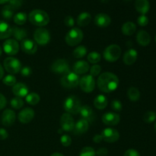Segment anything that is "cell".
Listing matches in <instances>:
<instances>
[{"label":"cell","mask_w":156,"mask_h":156,"mask_svg":"<svg viewBox=\"0 0 156 156\" xmlns=\"http://www.w3.org/2000/svg\"><path fill=\"white\" fill-rule=\"evenodd\" d=\"M101 134L104 141L109 143H115L120 138V134L118 131L113 128H106L102 131Z\"/></svg>","instance_id":"obj_13"},{"label":"cell","mask_w":156,"mask_h":156,"mask_svg":"<svg viewBox=\"0 0 156 156\" xmlns=\"http://www.w3.org/2000/svg\"><path fill=\"white\" fill-rule=\"evenodd\" d=\"M111 108L114 111H120L122 110V108H123V105H122L121 101L118 100H114L111 103Z\"/></svg>","instance_id":"obj_45"},{"label":"cell","mask_w":156,"mask_h":156,"mask_svg":"<svg viewBox=\"0 0 156 156\" xmlns=\"http://www.w3.org/2000/svg\"><path fill=\"white\" fill-rule=\"evenodd\" d=\"M137 57H138V53L134 49H129L127 51L125 52L123 55V60L126 65L131 66L136 61Z\"/></svg>","instance_id":"obj_21"},{"label":"cell","mask_w":156,"mask_h":156,"mask_svg":"<svg viewBox=\"0 0 156 156\" xmlns=\"http://www.w3.org/2000/svg\"><path fill=\"white\" fill-rule=\"evenodd\" d=\"M22 2L23 0H9V4L8 5L15 11V9H18L21 7V5H22Z\"/></svg>","instance_id":"obj_42"},{"label":"cell","mask_w":156,"mask_h":156,"mask_svg":"<svg viewBox=\"0 0 156 156\" xmlns=\"http://www.w3.org/2000/svg\"><path fill=\"white\" fill-rule=\"evenodd\" d=\"M8 136H9V134L7 131L3 128H0V140H5L8 138Z\"/></svg>","instance_id":"obj_51"},{"label":"cell","mask_w":156,"mask_h":156,"mask_svg":"<svg viewBox=\"0 0 156 156\" xmlns=\"http://www.w3.org/2000/svg\"><path fill=\"white\" fill-rule=\"evenodd\" d=\"M14 10L9 5H5L2 10V15L6 20H10L13 17Z\"/></svg>","instance_id":"obj_35"},{"label":"cell","mask_w":156,"mask_h":156,"mask_svg":"<svg viewBox=\"0 0 156 156\" xmlns=\"http://www.w3.org/2000/svg\"><path fill=\"white\" fill-rule=\"evenodd\" d=\"M3 50L9 56L16 55L19 51V44L14 39H9L3 44Z\"/></svg>","instance_id":"obj_12"},{"label":"cell","mask_w":156,"mask_h":156,"mask_svg":"<svg viewBox=\"0 0 156 156\" xmlns=\"http://www.w3.org/2000/svg\"><path fill=\"white\" fill-rule=\"evenodd\" d=\"M79 85L84 92L91 93L95 88V80L91 75H86L79 79Z\"/></svg>","instance_id":"obj_9"},{"label":"cell","mask_w":156,"mask_h":156,"mask_svg":"<svg viewBox=\"0 0 156 156\" xmlns=\"http://www.w3.org/2000/svg\"><path fill=\"white\" fill-rule=\"evenodd\" d=\"M136 41L140 45L146 47L149 45L151 42V37L148 32L146 30H141L137 33L136 35Z\"/></svg>","instance_id":"obj_24"},{"label":"cell","mask_w":156,"mask_h":156,"mask_svg":"<svg viewBox=\"0 0 156 156\" xmlns=\"http://www.w3.org/2000/svg\"><path fill=\"white\" fill-rule=\"evenodd\" d=\"M60 142L62 146H66V147H68L72 143L71 137L68 135H62L60 138Z\"/></svg>","instance_id":"obj_43"},{"label":"cell","mask_w":156,"mask_h":156,"mask_svg":"<svg viewBox=\"0 0 156 156\" xmlns=\"http://www.w3.org/2000/svg\"><path fill=\"white\" fill-rule=\"evenodd\" d=\"M40 100H41V98H40L39 94H37V93L32 92L26 96V101L30 105H37L40 102Z\"/></svg>","instance_id":"obj_32"},{"label":"cell","mask_w":156,"mask_h":156,"mask_svg":"<svg viewBox=\"0 0 156 156\" xmlns=\"http://www.w3.org/2000/svg\"><path fill=\"white\" fill-rule=\"evenodd\" d=\"M155 42H156V35H155Z\"/></svg>","instance_id":"obj_58"},{"label":"cell","mask_w":156,"mask_h":156,"mask_svg":"<svg viewBox=\"0 0 156 156\" xmlns=\"http://www.w3.org/2000/svg\"><path fill=\"white\" fill-rule=\"evenodd\" d=\"M108 100L107 97L103 94H99L94 98V105L97 109L104 110L108 106Z\"/></svg>","instance_id":"obj_27"},{"label":"cell","mask_w":156,"mask_h":156,"mask_svg":"<svg viewBox=\"0 0 156 156\" xmlns=\"http://www.w3.org/2000/svg\"><path fill=\"white\" fill-rule=\"evenodd\" d=\"M10 105L14 109L19 110L24 106V101L21 98L15 97L10 101Z\"/></svg>","instance_id":"obj_36"},{"label":"cell","mask_w":156,"mask_h":156,"mask_svg":"<svg viewBox=\"0 0 156 156\" xmlns=\"http://www.w3.org/2000/svg\"><path fill=\"white\" fill-rule=\"evenodd\" d=\"M16 119L15 111L11 109H6L3 111L2 116V123L5 126H11L14 124Z\"/></svg>","instance_id":"obj_17"},{"label":"cell","mask_w":156,"mask_h":156,"mask_svg":"<svg viewBox=\"0 0 156 156\" xmlns=\"http://www.w3.org/2000/svg\"><path fill=\"white\" fill-rule=\"evenodd\" d=\"M51 156H64L61 153H59V152H55V153L52 154Z\"/></svg>","instance_id":"obj_54"},{"label":"cell","mask_w":156,"mask_h":156,"mask_svg":"<svg viewBox=\"0 0 156 156\" xmlns=\"http://www.w3.org/2000/svg\"><path fill=\"white\" fill-rule=\"evenodd\" d=\"M121 49L117 44H112L107 47L103 53L104 58L106 61L114 62L118 60L121 55Z\"/></svg>","instance_id":"obj_5"},{"label":"cell","mask_w":156,"mask_h":156,"mask_svg":"<svg viewBox=\"0 0 156 156\" xmlns=\"http://www.w3.org/2000/svg\"><path fill=\"white\" fill-rule=\"evenodd\" d=\"M124 156H140V154L139 153L138 151L130 149L126 151V152L124 153Z\"/></svg>","instance_id":"obj_48"},{"label":"cell","mask_w":156,"mask_h":156,"mask_svg":"<svg viewBox=\"0 0 156 156\" xmlns=\"http://www.w3.org/2000/svg\"><path fill=\"white\" fill-rule=\"evenodd\" d=\"M101 71V67L99 65H97V64H94V66L91 67L90 69V75L93 77L94 76H98L99 74H100Z\"/></svg>","instance_id":"obj_41"},{"label":"cell","mask_w":156,"mask_h":156,"mask_svg":"<svg viewBox=\"0 0 156 156\" xmlns=\"http://www.w3.org/2000/svg\"><path fill=\"white\" fill-rule=\"evenodd\" d=\"M20 73H21V75L22 76H24V77H28V76H30V75L32 74V69L30 67L24 66L23 67V68H21Z\"/></svg>","instance_id":"obj_46"},{"label":"cell","mask_w":156,"mask_h":156,"mask_svg":"<svg viewBox=\"0 0 156 156\" xmlns=\"http://www.w3.org/2000/svg\"><path fill=\"white\" fill-rule=\"evenodd\" d=\"M137 23L139 24V25L142 26V27H145V26L149 24V18L145 15H142L137 19Z\"/></svg>","instance_id":"obj_44"},{"label":"cell","mask_w":156,"mask_h":156,"mask_svg":"<svg viewBox=\"0 0 156 156\" xmlns=\"http://www.w3.org/2000/svg\"><path fill=\"white\" fill-rule=\"evenodd\" d=\"M89 123L84 119H81L76 123H75L73 133L75 135H82L88 131Z\"/></svg>","instance_id":"obj_19"},{"label":"cell","mask_w":156,"mask_h":156,"mask_svg":"<svg viewBox=\"0 0 156 156\" xmlns=\"http://www.w3.org/2000/svg\"><path fill=\"white\" fill-rule=\"evenodd\" d=\"M2 53V49L1 46H0V56H1Z\"/></svg>","instance_id":"obj_56"},{"label":"cell","mask_w":156,"mask_h":156,"mask_svg":"<svg viewBox=\"0 0 156 156\" xmlns=\"http://www.w3.org/2000/svg\"><path fill=\"white\" fill-rule=\"evenodd\" d=\"M2 82L5 85H8V86H14L16 84V79H15V76L10 74L6 76L3 79Z\"/></svg>","instance_id":"obj_40"},{"label":"cell","mask_w":156,"mask_h":156,"mask_svg":"<svg viewBox=\"0 0 156 156\" xmlns=\"http://www.w3.org/2000/svg\"><path fill=\"white\" fill-rule=\"evenodd\" d=\"M91 16L88 12H82L77 18V24L80 27H85L91 21Z\"/></svg>","instance_id":"obj_30"},{"label":"cell","mask_w":156,"mask_h":156,"mask_svg":"<svg viewBox=\"0 0 156 156\" xmlns=\"http://www.w3.org/2000/svg\"><path fill=\"white\" fill-rule=\"evenodd\" d=\"M29 21L32 24L37 27H44L48 24L50 17L48 14L41 9H35L29 14Z\"/></svg>","instance_id":"obj_2"},{"label":"cell","mask_w":156,"mask_h":156,"mask_svg":"<svg viewBox=\"0 0 156 156\" xmlns=\"http://www.w3.org/2000/svg\"><path fill=\"white\" fill-rule=\"evenodd\" d=\"M154 129H155V133H156V122H155V126H154Z\"/></svg>","instance_id":"obj_57"},{"label":"cell","mask_w":156,"mask_h":156,"mask_svg":"<svg viewBox=\"0 0 156 156\" xmlns=\"http://www.w3.org/2000/svg\"><path fill=\"white\" fill-rule=\"evenodd\" d=\"M12 34H13L15 41H22L27 37V33L25 29L20 28V27H14L12 28Z\"/></svg>","instance_id":"obj_29"},{"label":"cell","mask_w":156,"mask_h":156,"mask_svg":"<svg viewBox=\"0 0 156 156\" xmlns=\"http://www.w3.org/2000/svg\"><path fill=\"white\" fill-rule=\"evenodd\" d=\"M121 30L124 35H126V36H131L136 30V24L133 22L127 21V22H125L123 24Z\"/></svg>","instance_id":"obj_28"},{"label":"cell","mask_w":156,"mask_h":156,"mask_svg":"<svg viewBox=\"0 0 156 156\" xmlns=\"http://www.w3.org/2000/svg\"><path fill=\"white\" fill-rule=\"evenodd\" d=\"M136 9L142 15H146L150 9V5L148 0H136L135 2Z\"/></svg>","instance_id":"obj_25"},{"label":"cell","mask_w":156,"mask_h":156,"mask_svg":"<svg viewBox=\"0 0 156 156\" xmlns=\"http://www.w3.org/2000/svg\"><path fill=\"white\" fill-rule=\"evenodd\" d=\"M144 121L146 123H151L154 122L156 119V113L154 111H148L144 114Z\"/></svg>","instance_id":"obj_39"},{"label":"cell","mask_w":156,"mask_h":156,"mask_svg":"<svg viewBox=\"0 0 156 156\" xmlns=\"http://www.w3.org/2000/svg\"><path fill=\"white\" fill-rule=\"evenodd\" d=\"M111 19L109 15L105 13L98 14L94 18V24L100 27H106L111 24Z\"/></svg>","instance_id":"obj_20"},{"label":"cell","mask_w":156,"mask_h":156,"mask_svg":"<svg viewBox=\"0 0 156 156\" xmlns=\"http://www.w3.org/2000/svg\"><path fill=\"white\" fill-rule=\"evenodd\" d=\"M61 129L66 132H71L75 126V121L71 114L65 113L60 117Z\"/></svg>","instance_id":"obj_11"},{"label":"cell","mask_w":156,"mask_h":156,"mask_svg":"<svg viewBox=\"0 0 156 156\" xmlns=\"http://www.w3.org/2000/svg\"><path fill=\"white\" fill-rule=\"evenodd\" d=\"M87 54V49L85 46H79L73 50V56L76 59H81Z\"/></svg>","instance_id":"obj_34"},{"label":"cell","mask_w":156,"mask_h":156,"mask_svg":"<svg viewBox=\"0 0 156 156\" xmlns=\"http://www.w3.org/2000/svg\"><path fill=\"white\" fill-rule=\"evenodd\" d=\"M51 70L58 75H66L70 72L69 65L65 59H56L51 66Z\"/></svg>","instance_id":"obj_10"},{"label":"cell","mask_w":156,"mask_h":156,"mask_svg":"<svg viewBox=\"0 0 156 156\" xmlns=\"http://www.w3.org/2000/svg\"><path fill=\"white\" fill-rule=\"evenodd\" d=\"M21 48L26 54L33 55L37 50V45L34 41L30 39H24L21 43Z\"/></svg>","instance_id":"obj_14"},{"label":"cell","mask_w":156,"mask_h":156,"mask_svg":"<svg viewBox=\"0 0 156 156\" xmlns=\"http://www.w3.org/2000/svg\"><path fill=\"white\" fill-rule=\"evenodd\" d=\"M65 111L69 114H77L80 111L82 105L81 101L76 96L70 95L65 100L63 104Z\"/></svg>","instance_id":"obj_3"},{"label":"cell","mask_w":156,"mask_h":156,"mask_svg":"<svg viewBox=\"0 0 156 156\" xmlns=\"http://www.w3.org/2000/svg\"><path fill=\"white\" fill-rule=\"evenodd\" d=\"M12 27L5 21H0V40L7 39L12 34Z\"/></svg>","instance_id":"obj_26"},{"label":"cell","mask_w":156,"mask_h":156,"mask_svg":"<svg viewBox=\"0 0 156 156\" xmlns=\"http://www.w3.org/2000/svg\"><path fill=\"white\" fill-rule=\"evenodd\" d=\"M127 96L132 101H137L140 98V92L135 87H131L127 91Z\"/></svg>","instance_id":"obj_31"},{"label":"cell","mask_w":156,"mask_h":156,"mask_svg":"<svg viewBox=\"0 0 156 156\" xmlns=\"http://www.w3.org/2000/svg\"><path fill=\"white\" fill-rule=\"evenodd\" d=\"M27 15L25 12H18L14 16V22L18 25H22L26 22Z\"/></svg>","instance_id":"obj_33"},{"label":"cell","mask_w":156,"mask_h":156,"mask_svg":"<svg viewBox=\"0 0 156 156\" xmlns=\"http://www.w3.org/2000/svg\"><path fill=\"white\" fill-rule=\"evenodd\" d=\"M3 76H4V69H3V67L0 64V79H3Z\"/></svg>","instance_id":"obj_53"},{"label":"cell","mask_w":156,"mask_h":156,"mask_svg":"<svg viewBox=\"0 0 156 156\" xmlns=\"http://www.w3.org/2000/svg\"><path fill=\"white\" fill-rule=\"evenodd\" d=\"M83 37L84 34L82 30L77 27H75V28L71 29L66 34L65 37V41L69 46L74 47L82 42L83 40Z\"/></svg>","instance_id":"obj_4"},{"label":"cell","mask_w":156,"mask_h":156,"mask_svg":"<svg viewBox=\"0 0 156 156\" xmlns=\"http://www.w3.org/2000/svg\"><path fill=\"white\" fill-rule=\"evenodd\" d=\"M4 68L11 75L17 74L21 69V63L18 59L14 57H7L4 60Z\"/></svg>","instance_id":"obj_7"},{"label":"cell","mask_w":156,"mask_h":156,"mask_svg":"<svg viewBox=\"0 0 156 156\" xmlns=\"http://www.w3.org/2000/svg\"><path fill=\"white\" fill-rule=\"evenodd\" d=\"M34 115V111L32 108H26L18 114V118L20 123L26 124V123H29L30 121H32Z\"/></svg>","instance_id":"obj_15"},{"label":"cell","mask_w":156,"mask_h":156,"mask_svg":"<svg viewBox=\"0 0 156 156\" xmlns=\"http://www.w3.org/2000/svg\"><path fill=\"white\" fill-rule=\"evenodd\" d=\"M9 0H0V4H4V3L8 2Z\"/></svg>","instance_id":"obj_55"},{"label":"cell","mask_w":156,"mask_h":156,"mask_svg":"<svg viewBox=\"0 0 156 156\" xmlns=\"http://www.w3.org/2000/svg\"><path fill=\"white\" fill-rule=\"evenodd\" d=\"M6 105H7V100H6L5 97L0 93V111L4 109Z\"/></svg>","instance_id":"obj_49"},{"label":"cell","mask_w":156,"mask_h":156,"mask_svg":"<svg viewBox=\"0 0 156 156\" xmlns=\"http://www.w3.org/2000/svg\"><path fill=\"white\" fill-rule=\"evenodd\" d=\"M90 67L88 62L85 60H79L73 66V73L77 75L85 74L88 73Z\"/></svg>","instance_id":"obj_22"},{"label":"cell","mask_w":156,"mask_h":156,"mask_svg":"<svg viewBox=\"0 0 156 156\" xmlns=\"http://www.w3.org/2000/svg\"><path fill=\"white\" fill-rule=\"evenodd\" d=\"M93 141L96 143H99L101 141H103V138H102L101 134H98V135H95L93 138Z\"/></svg>","instance_id":"obj_52"},{"label":"cell","mask_w":156,"mask_h":156,"mask_svg":"<svg viewBox=\"0 0 156 156\" xmlns=\"http://www.w3.org/2000/svg\"><path fill=\"white\" fill-rule=\"evenodd\" d=\"M64 23H65V24L67 27H71L74 26L75 21L72 16H66L65 18V20H64Z\"/></svg>","instance_id":"obj_47"},{"label":"cell","mask_w":156,"mask_h":156,"mask_svg":"<svg viewBox=\"0 0 156 156\" xmlns=\"http://www.w3.org/2000/svg\"><path fill=\"white\" fill-rule=\"evenodd\" d=\"M126 1H130V0H126Z\"/></svg>","instance_id":"obj_59"},{"label":"cell","mask_w":156,"mask_h":156,"mask_svg":"<svg viewBox=\"0 0 156 156\" xmlns=\"http://www.w3.org/2000/svg\"><path fill=\"white\" fill-rule=\"evenodd\" d=\"M79 156H96V152L93 148L87 146L82 149Z\"/></svg>","instance_id":"obj_38"},{"label":"cell","mask_w":156,"mask_h":156,"mask_svg":"<svg viewBox=\"0 0 156 156\" xmlns=\"http://www.w3.org/2000/svg\"><path fill=\"white\" fill-rule=\"evenodd\" d=\"M34 38L37 44L41 46L47 45L50 41V34L47 29L40 27L34 33Z\"/></svg>","instance_id":"obj_8"},{"label":"cell","mask_w":156,"mask_h":156,"mask_svg":"<svg viewBox=\"0 0 156 156\" xmlns=\"http://www.w3.org/2000/svg\"><path fill=\"white\" fill-rule=\"evenodd\" d=\"M120 117L114 112H108L102 116V122L107 126H116L120 123Z\"/></svg>","instance_id":"obj_16"},{"label":"cell","mask_w":156,"mask_h":156,"mask_svg":"<svg viewBox=\"0 0 156 156\" xmlns=\"http://www.w3.org/2000/svg\"><path fill=\"white\" fill-rule=\"evenodd\" d=\"M101 59V56L98 52H91L88 55V60L90 63L97 64L99 62Z\"/></svg>","instance_id":"obj_37"},{"label":"cell","mask_w":156,"mask_h":156,"mask_svg":"<svg viewBox=\"0 0 156 156\" xmlns=\"http://www.w3.org/2000/svg\"><path fill=\"white\" fill-rule=\"evenodd\" d=\"M108 151L106 148H101L96 152V155L98 156H106L108 155Z\"/></svg>","instance_id":"obj_50"},{"label":"cell","mask_w":156,"mask_h":156,"mask_svg":"<svg viewBox=\"0 0 156 156\" xmlns=\"http://www.w3.org/2000/svg\"><path fill=\"white\" fill-rule=\"evenodd\" d=\"M79 114H81L82 119L87 120L88 123L89 122H92L94 120V112L92 111V108L91 107L88 106V105H85V106L82 107L80 111H79Z\"/></svg>","instance_id":"obj_23"},{"label":"cell","mask_w":156,"mask_h":156,"mask_svg":"<svg viewBox=\"0 0 156 156\" xmlns=\"http://www.w3.org/2000/svg\"><path fill=\"white\" fill-rule=\"evenodd\" d=\"M12 92L16 97L22 98L26 97L28 94V87L24 83H21V82L16 83L12 88Z\"/></svg>","instance_id":"obj_18"},{"label":"cell","mask_w":156,"mask_h":156,"mask_svg":"<svg viewBox=\"0 0 156 156\" xmlns=\"http://www.w3.org/2000/svg\"><path fill=\"white\" fill-rule=\"evenodd\" d=\"M79 75L76 74L75 73H68L67 74L64 75L61 79L60 82L62 87L66 88H73L78 86L79 83Z\"/></svg>","instance_id":"obj_6"},{"label":"cell","mask_w":156,"mask_h":156,"mask_svg":"<svg viewBox=\"0 0 156 156\" xmlns=\"http://www.w3.org/2000/svg\"><path fill=\"white\" fill-rule=\"evenodd\" d=\"M97 85L100 91L105 93H111L118 88L119 79L114 73L107 72L99 76Z\"/></svg>","instance_id":"obj_1"}]
</instances>
